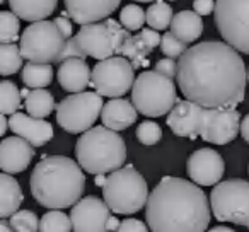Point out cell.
<instances>
[{
	"mask_svg": "<svg viewBox=\"0 0 249 232\" xmlns=\"http://www.w3.org/2000/svg\"><path fill=\"white\" fill-rule=\"evenodd\" d=\"M178 86L203 107H234L244 101L248 73L239 52L227 41H203L178 62Z\"/></svg>",
	"mask_w": 249,
	"mask_h": 232,
	"instance_id": "1",
	"label": "cell"
},
{
	"mask_svg": "<svg viewBox=\"0 0 249 232\" xmlns=\"http://www.w3.org/2000/svg\"><path fill=\"white\" fill-rule=\"evenodd\" d=\"M212 207L200 184L164 176L150 193L145 220L152 232H205Z\"/></svg>",
	"mask_w": 249,
	"mask_h": 232,
	"instance_id": "2",
	"label": "cell"
},
{
	"mask_svg": "<svg viewBox=\"0 0 249 232\" xmlns=\"http://www.w3.org/2000/svg\"><path fill=\"white\" fill-rule=\"evenodd\" d=\"M31 193L41 207L52 210L73 207L86 190V174L79 162L65 156H45L31 174Z\"/></svg>",
	"mask_w": 249,
	"mask_h": 232,
	"instance_id": "3",
	"label": "cell"
},
{
	"mask_svg": "<svg viewBox=\"0 0 249 232\" xmlns=\"http://www.w3.org/2000/svg\"><path fill=\"white\" fill-rule=\"evenodd\" d=\"M75 157L86 173L107 174L123 167L126 145L121 135L107 126H92L80 133L75 143Z\"/></svg>",
	"mask_w": 249,
	"mask_h": 232,
	"instance_id": "4",
	"label": "cell"
},
{
	"mask_svg": "<svg viewBox=\"0 0 249 232\" xmlns=\"http://www.w3.org/2000/svg\"><path fill=\"white\" fill-rule=\"evenodd\" d=\"M103 198L111 212L132 215L142 210L149 200L147 181L133 166H124L109 173L103 186Z\"/></svg>",
	"mask_w": 249,
	"mask_h": 232,
	"instance_id": "5",
	"label": "cell"
},
{
	"mask_svg": "<svg viewBox=\"0 0 249 232\" xmlns=\"http://www.w3.org/2000/svg\"><path fill=\"white\" fill-rule=\"evenodd\" d=\"M132 103L140 114L149 118L169 114L178 103L174 79L162 75L157 70H145L135 79L132 87Z\"/></svg>",
	"mask_w": 249,
	"mask_h": 232,
	"instance_id": "6",
	"label": "cell"
},
{
	"mask_svg": "<svg viewBox=\"0 0 249 232\" xmlns=\"http://www.w3.org/2000/svg\"><path fill=\"white\" fill-rule=\"evenodd\" d=\"M210 207L218 222L249 229V181L234 178L215 184L210 193Z\"/></svg>",
	"mask_w": 249,
	"mask_h": 232,
	"instance_id": "7",
	"label": "cell"
},
{
	"mask_svg": "<svg viewBox=\"0 0 249 232\" xmlns=\"http://www.w3.org/2000/svg\"><path fill=\"white\" fill-rule=\"evenodd\" d=\"M67 38L60 33L55 21H38L29 24L21 35L22 56L28 62L56 63Z\"/></svg>",
	"mask_w": 249,
	"mask_h": 232,
	"instance_id": "8",
	"label": "cell"
},
{
	"mask_svg": "<svg viewBox=\"0 0 249 232\" xmlns=\"http://www.w3.org/2000/svg\"><path fill=\"white\" fill-rule=\"evenodd\" d=\"M103 107L99 92H72L56 106V123L69 133H84L92 128Z\"/></svg>",
	"mask_w": 249,
	"mask_h": 232,
	"instance_id": "9",
	"label": "cell"
},
{
	"mask_svg": "<svg viewBox=\"0 0 249 232\" xmlns=\"http://www.w3.org/2000/svg\"><path fill=\"white\" fill-rule=\"evenodd\" d=\"M213 21L224 41L249 55V0H217Z\"/></svg>",
	"mask_w": 249,
	"mask_h": 232,
	"instance_id": "10",
	"label": "cell"
},
{
	"mask_svg": "<svg viewBox=\"0 0 249 232\" xmlns=\"http://www.w3.org/2000/svg\"><path fill=\"white\" fill-rule=\"evenodd\" d=\"M135 84V67L126 56L99 60L92 69L90 86L106 97H121Z\"/></svg>",
	"mask_w": 249,
	"mask_h": 232,
	"instance_id": "11",
	"label": "cell"
},
{
	"mask_svg": "<svg viewBox=\"0 0 249 232\" xmlns=\"http://www.w3.org/2000/svg\"><path fill=\"white\" fill-rule=\"evenodd\" d=\"M241 113L234 107H203L200 118V137L208 143L227 145L241 133Z\"/></svg>",
	"mask_w": 249,
	"mask_h": 232,
	"instance_id": "12",
	"label": "cell"
},
{
	"mask_svg": "<svg viewBox=\"0 0 249 232\" xmlns=\"http://www.w3.org/2000/svg\"><path fill=\"white\" fill-rule=\"evenodd\" d=\"M109 205L97 196L80 198L70 212L73 232H109Z\"/></svg>",
	"mask_w": 249,
	"mask_h": 232,
	"instance_id": "13",
	"label": "cell"
},
{
	"mask_svg": "<svg viewBox=\"0 0 249 232\" xmlns=\"http://www.w3.org/2000/svg\"><path fill=\"white\" fill-rule=\"evenodd\" d=\"M186 173L200 186H215L225 173V162L213 149H198L188 157Z\"/></svg>",
	"mask_w": 249,
	"mask_h": 232,
	"instance_id": "14",
	"label": "cell"
},
{
	"mask_svg": "<svg viewBox=\"0 0 249 232\" xmlns=\"http://www.w3.org/2000/svg\"><path fill=\"white\" fill-rule=\"evenodd\" d=\"M77 41L87 56L94 60H106L114 55V41L107 22H92L80 26L77 33Z\"/></svg>",
	"mask_w": 249,
	"mask_h": 232,
	"instance_id": "15",
	"label": "cell"
},
{
	"mask_svg": "<svg viewBox=\"0 0 249 232\" xmlns=\"http://www.w3.org/2000/svg\"><path fill=\"white\" fill-rule=\"evenodd\" d=\"M203 106L190 99L178 101L176 106L167 114V126L178 137H188L195 140L200 137V118Z\"/></svg>",
	"mask_w": 249,
	"mask_h": 232,
	"instance_id": "16",
	"label": "cell"
},
{
	"mask_svg": "<svg viewBox=\"0 0 249 232\" xmlns=\"http://www.w3.org/2000/svg\"><path fill=\"white\" fill-rule=\"evenodd\" d=\"M35 157V147L22 137H7L0 143V167L4 173L19 174L28 169Z\"/></svg>",
	"mask_w": 249,
	"mask_h": 232,
	"instance_id": "17",
	"label": "cell"
},
{
	"mask_svg": "<svg viewBox=\"0 0 249 232\" xmlns=\"http://www.w3.org/2000/svg\"><path fill=\"white\" fill-rule=\"evenodd\" d=\"M63 2L70 19L80 26L107 19L121 4V0H63Z\"/></svg>",
	"mask_w": 249,
	"mask_h": 232,
	"instance_id": "18",
	"label": "cell"
},
{
	"mask_svg": "<svg viewBox=\"0 0 249 232\" xmlns=\"http://www.w3.org/2000/svg\"><path fill=\"white\" fill-rule=\"evenodd\" d=\"M9 125L16 135L28 140L33 147H43L53 139V126L45 118H36L31 114L14 113L9 116Z\"/></svg>",
	"mask_w": 249,
	"mask_h": 232,
	"instance_id": "19",
	"label": "cell"
},
{
	"mask_svg": "<svg viewBox=\"0 0 249 232\" xmlns=\"http://www.w3.org/2000/svg\"><path fill=\"white\" fill-rule=\"evenodd\" d=\"M56 79L67 92H82L87 86H90L92 70L82 58H69L60 63Z\"/></svg>",
	"mask_w": 249,
	"mask_h": 232,
	"instance_id": "20",
	"label": "cell"
},
{
	"mask_svg": "<svg viewBox=\"0 0 249 232\" xmlns=\"http://www.w3.org/2000/svg\"><path fill=\"white\" fill-rule=\"evenodd\" d=\"M137 113L139 109L132 101L123 99V97H113L104 104L101 120H103L104 126L114 130V132H121L137 122Z\"/></svg>",
	"mask_w": 249,
	"mask_h": 232,
	"instance_id": "21",
	"label": "cell"
},
{
	"mask_svg": "<svg viewBox=\"0 0 249 232\" xmlns=\"http://www.w3.org/2000/svg\"><path fill=\"white\" fill-rule=\"evenodd\" d=\"M14 14L29 22L45 21L55 12L58 0H7Z\"/></svg>",
	"mask_w": 249,
	"mask_h": 232,
	"instance_id": "22",
	"label": "cell"
},
{
	"mask_svg": "<svg viewBox=\"0 0 249 232\" xmlns=\"http://www.w3.org/2000/svg\"><path fill=\"white\" fill-rule=\"evenodd\" d=\"M22 200V190L18 179L9 173L0 174V217L11 218L19 210Z\"/></svg>",
	"mask_w": 249,
	"mask_h": 232,
	"instance_id": "23",
	"label": "cell"
},
{
	"mask_svg": "<svg viewBox=\"0 0 249 232\" xmlns=\"http://www.w3.org/2000/svg\"><path fill=\"white\" fill-rule=\"evenodd\" d=\"M171 33L176 35L181 41L184 43H193L203 33V21L201 16L196 14L195 11H181L174 16L173 22H171Z\"/></svg>",
	"mask_w": 249,
	"mask_h": 232,
	"instance_id": "24",
	"label": "cell"
},
{
	"mask_svg": "<svg viewBox=\"0 0 249 232\" xmlns=\"http://www.w3.org/2000/svg\"><path fill=\"white\" fill-rule=\"evenodd\" d=\"M55 97L46 89H33L24 99V107L28 114L36 118H46L55 111Z\"/></svg>",
	"mask_w": 249,
	"mask_h": 232,
	"instance_id": "25",
	"label": "cell"
},
{
	"mask_svg": "<svg viewBox=\"0 0 249 232\" xmlns=\"http://www.w3.org/2000/svg\"><path fill=\"white\" fill-rule=\"evenodd\" d=\"M22 82L26 87L31 89H45L53 80V67L50 63H36L29 62L22 67Z\"/></svg>",
	"mask_w": 249,
	"mask_h": 232,
	"instance_id": "26",
	"label": "cell"
},
{
	"mask_svg": "<svg viewBox=\"0 0 249 232\" xmlns=\"http://www.w3.org/2000/svg\"><path fill=\"white\" fill-rule=\"evenodd\" d=\"M150 53H152V48H149V46L145 45V41L142 39V36L139 35V36H130V38L123 43V46H121L118 55L126 56V58L132 62V65L135 67V69H139V67L149 65L147 56H149Z\"/></svg>",
	"mask_w": 249,
	"mask_h": 232,
	"instance_id": "27",
	"label": "cell"
},
{
	"mask_svg": "<svg viewBox=\"0 0 249 232\" xmlns=\"http://www.w3.org/2000/svg\"><path fill=\"white\" fill-rule=\"evenodd\" d=\"M22 52L21 46L16 43H0V73L4 77L14 75L22 67Z\"/></svg>",
	"mask_w": 249,
	"mask_h": 232,
	"instance_id": "28",
	"label": "cell"
},
{
	"mask_svg": "<svg viewBox=\"0 0 249 232\" xmlns=\"http://www.w3.org/2000/svg\"><path fill=\"white\" fill-rule=\"evenodd\" d=\"M174 19L173 9L164 0H156L149 9H147V24L149 28L164 31L167 26H171Z\"/></svg>",
	"mask_w": 249,
	"mask_h": 232,
	"instance_id": "29",
	"label": "cell"
},
{
	"mask_svg": "<svg viewBox=\"0 0 249 232\" xmlns=\"http://www.w3.org/2000/svg\"><path fill=\"white\" fill-rule=\"evenodd\" d=\"M21 97V90L18 89L14 82L2 80V84H0V113L7 114V116L18 113L19 107H22Z\"/></svg>",
	"mask_w": 249,
	"mask_h": 232,
	"instance_id": "30",
	"label": "cell"
},
{
	"mask_svg": "<svg viewBox=\"0 0 249 232\" xmlns=\"http://www.w3.org/2000/svg\"><path fill=\"white\" fill-rule=\"evenodd\" d=\"M21 31V18L11 11L0 12V43H16Z\"/></svg>",
	"mask_w": 249,
	"mask_h": 232,
	"instance_id": "31",
	"label": "cell"
},
{
	"mask_svg": "<svg viewBox=\"0 0 249 232\" xmlns=\"http://www.w3.org/2000/svg\"><path fill=\"white\" fill-rule=\"evenodd\" d=\"M73 231L72 220L67 214L58 210L46 212L39 222V232H70Z\"/></svg>",
	"mask_w": 249,
	"mask_h": 232,
	"instance_id": "32",
	"label": "cell"
},
{
	"mask_svg": "<svg viewBox=\"0 0 249 232\" xmlns=\"http://www.w3.org/2000/svg\"><path fill=\"white\" fill-rule=\"evenodd\" d=\"M120 22L128 31H142L143 24L147 22V11H143L137 4L124 5L120 12Z\"/></svg>",
	"mask_w": 249,
	"mask_h": 232,
	"instance_id": "33",
	"label": "cell"
},
{
	"mask_svg": "<svg viewBox=\"0 0 249 232\" xmlns=\"http://www.w3.org/2000/svg\"><path fill=\"white\" fill-rule=\"evenodd\" d=\"M11 225L14 232H39V218L31 210H18L11 217Z\"/></svg>",
	"mask_w": 249,
	"mask_h": 232,
	"instance_id": "34",
	"label": "cell"
},
{
	"mask_svg": "<svg viewBox=\"0 0 249 232\" xmlns=\"http://www.w3.org/2000/svg\"><path fill=\"white\" fill-rule=\"evenodd\" d=\"M160 139H162V130L156 122L147 120V122H142L137 126V140L142 145H156V143L160 142Z\"/></svg>",
	"mask_w": 249,
	"mask_h": 232,
	"instance_id": "35",
	"label": "cell"
},
{
	"mask_svg": "<svg viewBox=\"0 0 249 232\" xmlns=\"http://www.w3.org/2000/svg\"><path fill=\"white\" fill-rule=\"evenodd\" d=\"M188 50V43L181 41L173 33H164L162 41H160V52L169 58H181L183 53Z\"/></svg>",
	"mask_w": 249,
	"mask_h": 232,
	"instance_id": "36",
	"label": "cell"
},
{
	"mask_svg": "<svg viewBox=\"0 0 249 232\" xmlns=\"http://www.w3.org/2000/svg\"><path fill=\"white\" fill-rule=\"evenodd\" d=\"M69 58H82V60L87 58V53L80 48L79 41H77V36H72V38L67 39L65 46H63V50H62V53H60L56 63H63Z\"/></svg>",
	"mask_w": 249,
	"mask_h": 232,
	"instance_id": "37",
	"label": "cell"
},
{
	"mask_svg": "<svg viewBox=\"0 0 249 232\" xmlns=\"http://www.w3.org/2000/svg\"><path fill=\"white\" fill-rule=\"evenodd\" d=\"M159 73H162V75L169 77V79H176L178 77V63L174 62V58H169V56H166V58L159 60V62L156 63V69Z\"/></svg>",
	"mask_w": 249,
	"mask_h": 232,
	"instance_id": "38",
	"label": "cell"
},
{
	"mask_svg": "<svg viewBox=\"0 0 249 232\" xmlns=\"http://www.w3.org/2000/svg\"><path fill=\"white\" fill-rule=\"evenodd\" d=\"M116 232H149V225H145L142 220H137V218H126L121 222Z\"/></svg>",
	"mask_w": 249,
	"mask_h": 232,
	"instance_id": "39",
	"label": "cell"
},
{
	"mask_svg": "<svg viewBox=\"0 0 249 232\" xmlns=\"http://www.w3.org/2000/svg\"><path fill=\"white\" fill-rule=\"evenodd\" d=\"M140 36H142V39L145 41V45L152 50L160 46V41H162V36L157 33V29H152V28H143L142 31H140Z\"/></svg>",
	"mask_w": 249,
	"mask_h": 232,
	"instance_id": "40",
	"label": "cell"
},
{
	"mask_svg": "<svg viewBox=\"0 0 249 232\" xmlns=\"http://www.w3.org/2000/svg\"><path fill=\"white\" fill-rule=\"evenodd\" d=\"M215 5H217V2H215V0H195V2H193V11L203 18V16L213 14Z\"/></svg>",
	"mask_w": 249,
	"mask_h": 232,
	"instance_id": "41",
	"label": "cell"
},
{
	"mask_svg": "<svg viewBox=\"0 0 249 232\" xmlns=\"http://www.w3.org/2000/svg\"><path fill=\"white\" fill-rule=\"evenodd\" d=\"M55 24L58 26L60 33H62L67 39L72 38L73 26H72V22L69 21V18H65V16H58V18H55Z\"/></svg>",
	"mask_w": 249,
	"mask_h": 232,
	"instance_id": "42",
	"label": "cell"
},
{
	"mask_svg": "<svg viewBox=\"0 0 249 232\" xmlns=\"http://www.w3.org/2000/svg\"><path fill=\"white\" fill-rule=\"evenodd\" d=\"M241 135H242V139L249 143V114H246L241 122Z\"/></svg>",
	"mask_w": 249,
	"mask_h": 232,
	"instance_id": "43",
	"label": "cell"
},
{
	"mask_svg": "<svg viewBox=\"0 0 249 232\" xmlns=\"http://www.w3.org/2000/svg\"><path fill=\"white\" fill-rule=\"evenodd\" d=\"M7 128H11V125H9L7 114H2V116H0V135H5Z\"/></svg>",
	"mask_w": 249,
	"mask_h": 232,
	"instance_id": "44",
	"label": "cell"
},
{
	"mask_svg": "<svg viewBox=\"0 0 249 232\" xmlns=\"http://www.w3.org/2000/svg\"><path fill=\"white\" fill-rule=\"evenodd\" d=\"M120 225H121V222L118 220L116 217H109V220H107V231H114V232H116L118 229H120Z\"/></svg>",
	"mask_w": 249,
	"mask_h": 232,
	"instance_id": "45",
	"label": "cell"
},
{
	"mask_svg": "<svg viewBox=\"0 0 249 232\" xmlns=\"http://www.w3.org/2000/svg\"><path fill=\"white\" fill-rule=\"evenodd\" d=\"M106 179H107L106 174H96V178H94V184L103 188L104 184H106Z\"/></svg>",
	"mask_w": 249,
	"mask_h": 232,
	"instance_id": "46",
	"label": "cell"
},
{
	"mask_svg": "<svg viewBox=\"0 0 249 232\" xmlns=\"http://www.w3.org/2000/svg\"><path fill=\"white\" fill-rule=\"evenodd\" d=\"M0 232H14L11 222H7L5 218H2V222H0Z\"/></svg>",
	"mask_w": 249,
	"mask_h": 232,
	"instance_id": "47",
	"label": "cell"
},
{
	"mask_svg": "<svg viewBox=\"0 0 249 232\" xmlns=\"http://www.w3.org/2000/svg\"><path fill=\"white\" fill-rule=\"evenodd\" d=\"M208 232H235V231H232L231 227H225V225H218V227L210 229Z\"/></svg>",
	"mask_w": 249,
	"mask_h": 232,
	"instance_id": "48",
	"label": "cell"
},
{
	"mask_svg": "<svg viewBox=\"0 0 249 232\" xmlns=\"http://www.w3.org/2000/svg\"><path fill=\"white\" fill-rule=\"evenodd\" d=\"M29 92H31V90H29L28 87H26V89H22V90H21V96H22V97H24V99H26V97L29 96Z\"/></svg>",
	"mask_w": 249,
	"mask_h": 232,
	"instance_id": "49",
	"label": "cell"
},
{
	"mask_svg": "<svg viewBox=\"0 0 249 232\" xmlns=\"http://www.w3.org/2000/svg\"><path fill=\"white\" fill-rule=\"evenodd\" d=\"M137 2H143V4H150V2H156V0H137Z\"/></svg>",
	"mask_w": 249,
	"mask_h": 232,
	"instance_id": "50",
	"label": "cell"
},
{
	"mask_svg": "<svg viewBox=\"0 0 249 232\" xmlns=\"http://www.w3.org/2000/svg\"><path fill=\"white\" fill-rule=\"evenodd\" d=\"M4 2H5V0H0V4H4Z\"/></svg>",
	"mask_w": 249,
	"mask_h": 232,
	"instance_id": "51",
	"label": "cell"
},
{
	"mask_svg": "<svg viewBox=\"0 0 249 232\" xmlns=\"http://www.w3.org/2000/svg\"><path fill=\"white\" fill-rule=\"evenodd\" d=\"M248 82H249V70H248Z\"/></svg>",
	"mask_w": 249,
	"mask_h": 232,
	"instance_id": "52",
	"label": "cell"
},
{
	"mask_svg": "<svg viewBox=\"0 0 249 232\" xmlns=\"http://www.w3.org/2000/svg\"><path fill=\"white\" fill-rule=\"evenodd\" d=\"M248 173H249V164H248Z\"/></svg>",
	"mask_w": 249,
	"mask_h": 232,
	"instance_id": "53",
	"label": "cell"
},
{
	"mask_svg": "<svg viewBox=\"0 0 249 232\" xmlns=\"http://www.w3.org/2000/svg\"><path fill=\"white\" fill-rule=\"evenodd\" d=\"M169 2H174V0H169Z\"/></svg>",
	"mask_w": 249,
	"mask_h": 232,
	"instance_id": "54",
	"label": "cell"
}]
</instances>
